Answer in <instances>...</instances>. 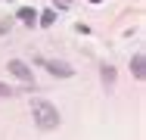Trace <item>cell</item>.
Wrapping results in <instances>:
<instances>
[{"instance_id": "obj_9", "label": "cell", "mask_w": 146, "mask_h": 140, "mask_svg": "<svg viewBox=\"0 0 146 140\" xmlns=\"http://www.w3.org/2000/svg\"><path fill=\"white\" fill-rule=\"evenodd\" d=\"M93 3H100V0H93Z\"/></svg>"}, {"instance_id": "obj_4", "label": "cell", "mask_w": 146, "mask_h": 140, "mask_svg": "<svg viewBox=\"0 0 146 140\" xmlns=\"http://www.w3.org/2000/svg\"><path fill=\"white\" fill-rule=\"evenodd\" d=\"M131 72H134L137 81H143V78H146V56L143 53H134V59H131Z\"/></svg>"}, {"instance_id": "obj_7", "label": "cell", "mask_w": 146, "mask_h": 140, "mask_svg": "<svg viewBox=\"0 0 146 140\" xmlns=\"http://www.w3.org/2000/svg\"><path fill=\"white\" fill-rule=\"evenodd\" d=\"M112 78H115V69H112V65H106V69H103V81L112 84Z\"/></svg>"}, {"instance_id": "obj_2", "label": "cell", "mask_w": 146, "mask_h": 140, "mask_svg": "<svg viewBox=\"0 0 146 140\" xmlns=\"http://www.w3.org/2000/svg\"><path fill=\"white\" fill-rule=\"evenodd\" d=\"M50 75H56V78H72L75 75V69L68 65V62H62V59H50V56H44V59H37Z\"/></svg>"}, {"instance_id": "obj_1", "label": "cell", "mask_w": 146, "mask_h": 140, "mask_svg": "<svg viewBox=\"0 0 146 140\" xmlns=\"http://www.w3.org/2000/svg\"><path fill=\"white\" fill-rule=\"evenodd\" d=\"M31 115H34V125H37L40 131L59 128V112H56V106L47 103V100H31Z\"/></svg>"}, {"instance_id": "obj_3", "label": "cell", "mask_w": 146, "mask_h": 140, "mask_svg": "<svg viewBox=\"0 0 146 140\" xmlns=\"http://www.w3.org/2000/svg\"><path fill=\"white\" fill-rule=\"evenodd\" d=\"M6 69H9V75H16L19 81H31V78H34V75H31V65H28V62H22V59H9Z\"/></svg>"}, {"instance_id": "obj_6", "label": "cell", "mask_w": 146, "mask_h": 140, "mask_svg": "<svg viewBox=\"0 0 146 140\" xmlns=\"http://www.w3.org/2000/svg\"><path fill=\"white\" fill-rule=\"evenodd\" d=\"M37 22H40V25H53V22H56V13H53V9H47V13H40V16H37Z\"/></svg>"}, {"instance_id": "obj_8", "label": "cell", "mask_w": 146, "mask_h": 140, "mask_svg": "<svg viewBox=\"0 0 146 140\" xmlns=\"http://www.w3.org/2000/svg\"><path fill=\"white\" fill-rule=\"evenodd\" d=\"M3 97H13V87H6V84H0V100Z\"/></svg>"}, {"instance_id": "obj_5", "label": "cell", "mask_w": 146, "mask_h": 140, "mask_svg": "<svg viewBox=\"0 0 146 140\" xmlns=\"http://www.w3.org/2000/svg\"><path fill=\"white\" fill-rule=\"evenodd\" d=\"M16 19H19V22H25V25H34V22H37V13H34L31 6H22V9L16 13Z\"/></svg>"}]
</instances>
